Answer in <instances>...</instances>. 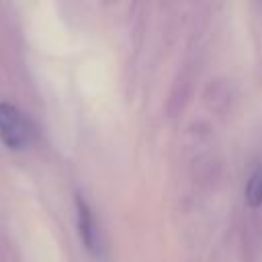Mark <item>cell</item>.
<instances>
[{
	"instance_id": "1",
	"label": "cell",
	"mask_w": 262,
	"mask_h": 262,
	"mask_svg": "<svg viewBox=\"0 0 262 262\" xmlns=\"http://www.w3.org/2000/svg\"><path fill=\"white\" fill-rule=\"evenodd\" d=\"M33 139L27 117L10 102H0V141L10 149H25Z\"/></svg>"
},
{
	"instance_id": "2",
	"label": "cell",
	"mask_w": 262,
	"mask_h": 262,
	"mask_svg": "<svg viewBox=\"0 0 262 262\" xmlns=\"http://www.w3.org/2000/svg\"><path fill=\"white\" fill-rule=\"evenodd\" d=\"M76 223H78L80 239H82L84 248L88 250V254L96 260H104L106 242H104L102 229L94 217V211L90 209V205L80 194H76Z\"/></svg>"
},
{
	"instance_id": "3",
	"label": "cell",
	"mask_w": 262,
	"mask_h": 262,
	"mask_svg": "<svg viewBox=\"0 0 262 262\" xmlns=\"http://www.w3.org/2000/svg\"><path fill=\"white\" fill-rule=\"evenodd\" d=\"M246 203L252 209L262 205V166L254 168L246 182Z\"/></svg>"
}]
</instances>
